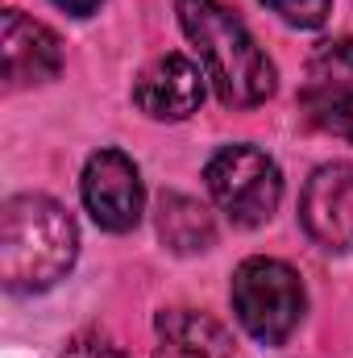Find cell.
I'll return each instance as SVG.
<instances>
[{
    "label": "cell",
    "instance_id": "cell-9",
    "mask_svg": "<svg viewBox=\"0 0 353 358\" xmlns=\"http://www.w3.org/2000/svg\"><path fill=\"white\" fill-rule=\"evenodd\" d=\"M158 346L154 358H233V338L229 329L195 308H167L154 321Z\"/></svg>",
    "mask_w": 353,
    "mask_h": 358
},
{
    "label": "cell",
    "instance_id": "cell-12",
    "mask_svg": "<svg viewBox=\"0 0 353 358\" xmlns=\"http://www.w3.org/2000/svg\"><path fill=\"white\" fill-rule=\"evenodd\" d=\"M262 4L295 29H320L333 13V0H262Z\"/></svg>",
    "mask_w": 353,
    "mask_h": 358
},
{
    "label": "cell",
    "instance_id": "cell-2",
    "mask_svg": "<svg viewBox=\"0 0 353 358\" xmlns=\"http://www.w3.org/2000/svg\"><path fill=\"white\" fill-rule=\"evenodd\" d=\"M179 25L200 55V71L216 88L220 104L254 108L274 96V63L254 34L220 0H179Z\"/></svg>",
    "mask_w": 353,
    "mask_h": 358
},
{
    "label": "cell",
    "instance_id": "cell-3",
    "mask_svg": "<svg viewBox=\"0 0 353 358\" xmlns=\"http://www.w3.org/2000/svg\"><path fill=\"white\" fill-rule=\"evenodd\" d=\"M229 296L241 329L262 346H283L303 321V304H308L299 271L287 267L283 259H262V255L246 259L233 271Z\"/></svg>",
    "mask_w": 353,
    "mask_h": 358
},
{
    "label": "cell",
    "instance_id": "cell-13",
    "mask_svg": "<svg viewBox=\"0 0 353 358\" xmlns=\"http://www.w3.org/2000/svg\"><path fill=\"white\" fill-rule=\"evenodd\" d=\"M320 125H324L329 134H337V138L353 142V92L337 96V100H329V104L320 108Z\"/></svg>",
    "mask_w": 353,
    "mask_h": 358
},
{
    "label": "cell",
    "instance_id": "cell-5",
    "mask_svg": "<svg viewBox=\"0 0 353 358\" xmlns=\"http://www.w3.org/2000/svg\"><path fill=\"white\" fill-rule=\"evenodd\" d=\"M84 204L91 221L108 234H129L142 221L146 208V187L129 155L121 150H96L84 167Z\"/></svg>",
    "mask_w": 353,
    "mask_h": 358
},
{
    "label": "cell",
    "instance_id": "cell-8",
    "mask_svg": "<svg viewBox=\"0 0 353 358\" xmlns=\"http://www.w3.org/2000/svg\"><path fill=\"white\" fill-rule=\"evenodd\" d=\"M204 71L187 59V55H163L154 59L137 84H133V104L154 117V121H183L191 113H200L204 104Z\"/></svg>",
    "mask_w": 353,
    "mask_h": 358
},
{
    "label": "cell",
    "instance_id": "cell-6",
    "mask_svg": "<svg viewBox=\"0 0 353 358\" xmlns=\"http://www.w3.org/2000/svg\"><path fill=\"white\" fill-rule=\"evenodd\" d=\"M299 221L316 246L353 250V163H324L308 176Z\"/></svg>",
    "mask_w": 353,
    "mask_h": 358
},
{
    "label": "cell",
    "instance_id": "cell-1",
    "mask_svg": "<svg viewBox=\"0 0 353 358\" xmlns=\"http://www.w3.org/2000/svg\"><path fill=\"white\" fill-rule=\"evenodd\" d=\"M80 255V229L75 217L42 196L21 192L4 200L0 208V279L8 292H46L67 271L75 267Z\"/></svg>",
    "mask_w": 353,
    "mask_h": 358
},
{
    "label": "cell",
    "instance_id": "cell-7",
    "mask_svg": "<svg viewBox=\"0 0 353 358\" xmlns=\"http://www.w3.org/2000/svg\"><path fill=\"white\" fill-rule=\"evenodd\" d=\"M0 50H4V84L13 92L33 88V84H50L63 71V46H59L54 29H46L42 21L25 17L21 8L4 13Z\"/></svg>",
    "mask_w": 353,
    "mask_h": 358
},
{
    "label": "cell",
    "instance_id": "cell-14",
    "mask_svg": "<svg viewBox=\"0 0 353 358\" xmlns=\"http://www.w3.org/2000/svg\"><path fill=\"white\" fill-rule=\"evenodd\" d=\"M63 358H125V355L112 342L96 338V334H80V338H71V346L63 350Z\"/></svg>",
    "mask_w": 353,
    "mask_h": 358
},
{
    "label": "cell",
    "instance_id": "cell-4",
    "mask_svg": "<svg viewBox=\"0 0 353 358\" xmlns=\"http://www.w3.org/2000/svg\"><path fill=\"white\" fill-rule=\"evenodd\" d=\"M208 196L233 225H262L283 200V171L258 146H225L208 159Z\"/></svg>",
    "mask_w": 353,
    "mask_h": 358
},
{
    "label": "cell",
    "instance_id": "cell-11",
    "mask_svg": "<svg viewBox=\"0 0 353 358\" xmlns=\"http://www.w3.org/2000/svg\"><path fill=\"white\" fill-rule=\"evenodd\" d=\"M353 84V38H333L320 42L316 55L308 59V100L320 108L337 96H345Z\"/></svg>",
    "mask_w": 353,
    "mask_h": 358
},
{
    "label": "cell",
    "instance_id": "cell-10",
    "mask_svg": "<svg viewBox=\"0 0 353 358\" xmlns=\"http://www.w3.org/2000/svg\"><path fill=\"white\" fill-rule=\"evenodd\" d=\"M158 238L175 255H195V250H208L216 242V221L195 196L163 192V200H158Z\"/></svg>",
    "mask_w": 353,
    "mask_h": 358
},
{
    "label": "cell",
    "instance_id": "cell-15",
    "mask_svg": "<svg viewBox=\"0 0 353 358\" xmlns=\"http://www.w3.org/2000/svg\"><path fill=\"white\" fill-rule=\"evenodd\" d=\"M54 4H59L63 13H71V17H91L104 0H54Z\"/></svg>",
    "mask_w": 353,
    "mask_h": 358
}]
</instances>
